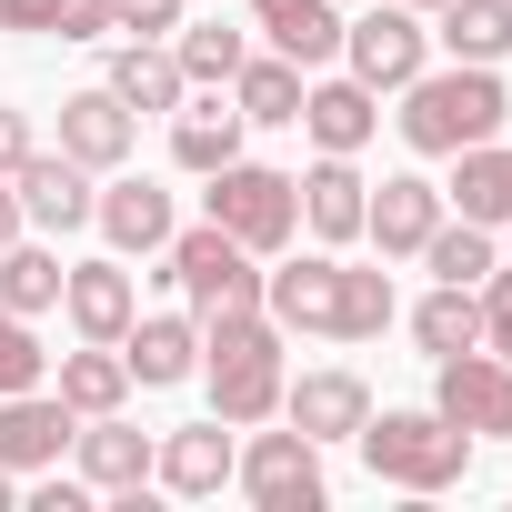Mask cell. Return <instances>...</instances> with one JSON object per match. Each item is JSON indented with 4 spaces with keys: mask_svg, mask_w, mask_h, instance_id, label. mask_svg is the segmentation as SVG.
I'll return each mask as SVG.
<instances>
[{
    "mask_svg": "<svg viewBox=\"0 0 512 512\" xmlns=\"http://www.w3.org/2000/svg\"><path fill=\"white\" fill-rule=\"evenodd\" d=\"M11 191H21V221H41V231H81L91 221V171L71 161V151H31L21 171H11Z\"/></svg>",
    "mask_w": 512,
    "mask_h": 512,
    "instance_id": "cell-14",
    "label": "cell"
},
{
    "mask_svg": "<svg viewBox=\"0 0 512 512\" xmlns=\"http://www.w3.org/2000/svg\"><path fill=\"white\" fill-rule=\"evenodd\" d=\"M31 151H41V141H31V111H11V101H0V181H11Z\"/></svg>",
    "mask_w": 512,
    "mask_h": 512,
    "instance_id": "cell-38",
    "label": "cell"
},
{
    "mask_svg": "<svg viewBox=\"0 0 512 512\" xmlns=\"http://www.w3.org/2000/svg\"><path fill=\"white\" fill-rule=\"evenodd\" d=\"M442 231V191L422 171H392L372 201H362V241H382V262H422V241Z\"/></svg>",
    "mask_w": 512,
    "mask_h": 512,
    "instance_id": "cell-10",
    "label": "cell"
},
{
    "mask_svg": "<svg viewBox=\"0 0 512 512\" xmlns=\"http://www.w3.org/2000/svg\"><path fill=\"white\" fill-rule=\"evenodd\" d=\"M231 101H241V121H302V61H282V51L241 61L231 71Z\"/></svg>",
    "mask_w": 512,
    "mask_h": 512,
    "instance_id": "cell-30",
    "label": "cell"
},
{
    "mask_svg": "<svg viewBox=\"0 0 512 512\" xmlns=\"http://www.w3.org/2000/svg\"><path fill=\"white\" fill-rule=\"evenodd\" d=\"M121 362H131V382L141 392H171V382H191L201 372V322H181V312H131V332H121Z\"/></svg>",
    "mask_w": 512,
    "mask_h": 512,
    "instance_id": "cell-17",
    "label": "cell"
},
{
    "mask_svg": "<svg viewBox=\"0 0 512 512\" xmlns=\"http://www.w3.org/2000/svg\"><path fill=\"white\" fill-rule=\"evenodd\" d=\"M111 31V0H61L51 11V41H101Z\"/></svg>",
    "mask_w": 512,
    "mask_h": 512,
    "instance_id": "cell-37",
    "label": "cell"
},
{
    "mask_svg": "<svg viewBox=\"0 0 512 512\" xmlns=\"http://www.w3.org/2000/svg\"><path fill=\"white\" fill-rule=\"evenodd\" d=\"M241 131H251L241 101H181V111H171V161L211 181L221 161H241Z\"/></svg>",
    "mask_w": 512,
    "mask_h": 512,
    "instance_id": "cell-23",
    "label": "cell"
},
{
    "mask_svg": "<svg viewBox=\"0 0 512 512\" xmlns=\"http://www.w3.org/2000/svg\"><path fill=\"white\" fill-rule=\"evenodd\" d=\"M352 442H362L372 482H402V492H452L472 472V432L442 412H372Z\"/></svg>",
    "mask_w": 512,
    "mask_h": 512,
    "instance_id": "cell-3",
    "label": "cell"
},
{
    "mask_svg": "<svg viewBox=\"0 0 512 512\" xmlns=\"http://www.w3.org/2000/svg\"><path fill=\"white\" fill-rule=\"evenodd\" d=\"M131 141H141V111H131L111 81H91V91H71V101H61V151H71L81 171H121V161H131Z\"/></svg>",
    "mask_w": 512,
    "mask_h": 512,
    "instance_id": "cell-9",
    "label": "cell"
},
{
    "mask_svg": "<svg viewBox=\"0 0 512 512\" xmlns=\"http://www.w3.org/2000/svg\"><path fill=\"white\" fill-rule=\"evenodd\" d=\"M61 251H41V241H11V251H0V302H11L21 322L31 312H61Z\"/></svg>",
    "mask_w": 512,
    "mask_h": 512,
    "instance_id": "cell-31",
    "label": "cell"
},
{
    "mask_svg": "<svg viewBox=\"0 0 512 512\" xmlns=\"http://www.w3.org/2000/svg\"><path fill=\"white\" fill-rule=\"evenodd\" d=\"M171 61H181V81H201V91H231V71L251 61V41H241L231 21H191V31L171 41Z\"/></svg>",
    "mask_w": 512,
    "mask_h": 512,
    "instance_id": "cell-32",
    "label": "cell"
},
{
    "mask_svg": "<svg viewBox=\"0 0 512 512\" xmlns=\"http://www.w3.org/2000/svg\"><path fill=\"white\" fill-rule=\"evenodd\" d=\"M512 121V91H502V71L492 61H452V71H412L402 81V141L422 151V161H452V151H472V141H492Z\"/></svg>",
    "mask_w": 512,
    "mask_h": 512,
    "instance_id": "cell-1",
    "label": "cell"
},
{
    "mask_svg": "<svg viewBox=\"0 0 512 512\" xmlns=\"http://www.w3.org/2000/svg\"><path fill=\"white\" fill-rule=\"evenodd\" d=\"M282 412H292V432H312V442H352L362 422H372V392H362V372H302V382H282Z\"/></svg>",
    "mask_w": 512,
    "mask_h": 512,
    "instance_id": "cell-15",
    "label": "cell"
},
{
    "mask_svg": "<svg viewBox=\"0 0 512 512\" xmlns=\"http://www.w3.org/2000/svg\"><path fill=\"white\" fill-rule=\"evenodd\" d=\"M91 221L111 231L121 262H131V251H161V241H171V191H161V181H111V191L91 201Z\"/></svg>",
    "mask_w": 512,
    "mask_h": 512,
    "instance_id": "cell-22",
    "label": "cell"
},
{
    "mask_svg": "<svg viewBox=\"0 0 512 512\" xmlns=\"http://www.w3.org/2000/svg\"><path fill=\"white\" fill-rule=\"evenodd\" d=\"M211 221L262 262V251H292L302 191H292V171H272V161H221V171H211Z\"/></svg>",
    "mask_w": 512,
    "mask_h": 512,
    "instance_id": "cell-4",
    "label": "cell"
},
{
    "mask_svg": "<svg viewBox=\"0 0 512 512\" xmlns=\"http://www.w3.org/2000/svg\"><path fill=\"white\" fill-rule=\"evenodd\" d=\"M71 452V402L61 392H0V472H51Z\"/></svg>",
    "mask_w": 512,
    "mask_h": 512,
    "instance_id": "cell-12",
    "label": "cell"
},
{
    "mask_svg": "<svg viewBox=\"0 0 512 512\" xmlns=\"http://www.w3.org/2000/svg\"><path fill=\"white\" fill-rule=\"evenodd\" d=\"M231 482L262 502V512H322V502H332L322 442H312V432H251V452L231 462Z\"/></svg>",
    "mask_w": 512,
    "mask_h": 512,
    "instance_id": "cell-6",
    "label": "cell"
},
{
    "mask_svg": "<svg viewBox=\"0 0 512 512\" xmlns=\"http://www.w3.org/2000/svg\"><path fill=\"white\" fill-rule=\"evenodd\" d=\"M61 402H71V422L121 412V402H131V362H121V342H81V352H61Z\"/></svg>",
    "mask_w": 512,
    "mask_h": 512,
    "instance_id": "cell-24",
    "label": "cell"
},
{
    "mask_svg": "<svg viewBox=\"0 0 512 512\" xmlns=\"http://www.w3.org/2000/svg\"><path fill=\"white\" fill-rule=\"evenodd\" d=\"M482 352L512 362V272H502V262H492V282H482Z\"/></svg>",
    "mask_w": 512,
    "mask_h": 512,
    "instance_id": "cell-35",
    "label": "cell"
},
{
    "mask_svg": "<svg viewBox=\"0 0 512 512\" xmlns=\"http://www.w3.org/2000/svg\"><path fill=\"white\" fill-rule=\"evenodd\" d=\"M412 11H442V0H412Z\"/></svg>",
    "mask_w": 512,
    "mask_h": 512,
    "instance_id": "cell-42",
    "label": "cell"
},
{
    "mask_svg": "<svg viewBox=\"0 0 512 512\" xmlns=\"http://www.w3.org/2000/svg\"><path fill=\"white\" fill-rule=\"evenodd\" d=\"M231 462H241V442H231V422L211 412V422H181V432H161V452H151V482H161V492H181V502H201V492H221V482H231Z\"/></svg>",
    "mask_w": 512,
    "mask_h": 512,
    "instance_id": "cell-11",
    "label": "cell"
},
{
    "mask_svg": "<svg viewBox=\"0 0 512 512\" xmlns=\"http://www.w3.org/2000/svg\"><path fill=\"white\" fill-rule=\"evenodd\" d=\"M372 101H382V91H362L352 71H342V81H302V131H312L322 151H362V141L382 131Z\"/></svg>",
    "mask_w": 512,
    "mask_h": 512,
    "instance_id": "cell-21",
    "label": "cell"
},
{
    "mask_svg": "<svg viewBox=\"0 0 512 512\" xmlns=\"http://www.w3.org/2000/svg\"><path fill=\"white\" fill-rule=\"evenodd\" d=\"M81 492H91V482H41V492H31V512H81Z\"/></svg>",
    "mask_w": 512,
    "mask_h": 512,
    "instance_id": "cell-40",
    "label": "cell"
},
{
    "mask_svg": "<svg viewBox=\"0 0 512 512\" xmlns=\"http://www.w3.org/2000/svg\"><path fill=\"white\" fill-rule=\"evenodd\" d=\"M342 61L362 91H402L422 61H432V31L412 21V0H372L362 21H342Z\"/></svg>",
    "mask_w": 512,
    "mask_h": 512,
    "instance_id": "cell-7",
    "label": "cell"
},
{
    "mask_svg": "<svg viewBox=\"0 0 512 512\" xmlns=\"http://www.w3.org/2000/svg\"><path fill=\"white\" fill-rule=\"evenodd\" d=\"M332 302H342V262L332 251H302V262L262 272V312L282 332H332Z\"/></svg>",
    "mask_w": 512,
    "mask_h": 512,
    "instance_id": "cell-16",
    "label": "cell"
},
{
    "mask_svg": "<svg viewBox=\"0 0 512 512\" xmlns=\"http://www.w3.org/2000/svg\"><path fill=\"white\" fill-rule=\"evenodd\" d=\"M111 31H131V41H161V31H181V0H111Z\"/></svg>",
    "mask_w": 512,
    "mask_h": 512,
    "instance_id": "cell-36",
    "label": "cell"
},
{
    "mask_svg": "<svg viewBox=\"0 0 512 512\" xmlns=\"http://www.w3.org/2000/svg\"><path fill=\"white\" fill-rule=\"evenodd\" d=\"M452 161H462V171H452L442 201H462V221H492V231H502V221H512V141L492 131V141H472V151H452Z\"/></svg>",
    "mask_w": 512,
    "mask_h": 512,
    "instance_id": "cell-25",
    "label": "cell"
},
{
    "mask_svg": "<svg viewBox=\"0 0 512 512\" xmlns=\"http://www.w3.org/2000/svg\"><path fill=\"white\" fill-rule=\"evenodd\" d=\"M502 231H512V221H502Z\"/></svg>",
    "mask_w": 512,
    "mask_h": 512,
    "instance_id": "cell-43",
    "label": "cell"
},
{
    "mask_svg": "<svg viewBox=\"0 0 512 512\" xmlns=\"http://www.w3.org/2000/svg\"><path fill=\"white\" fill-rule=\"evenodd\" d=\"M111 91H121L131 111H181V101H191V81H181V61H171L161 41H121V51H111Z\"/></svg>",
    "mask_w": 512,
    "mask_h": 512,
    "instance_id": "cell-26",
    "label": "cell"
},
{
    "mask_svg": "<svg viewBox=\"0 0 512 512\" xmlns=\"http://www.w3.org/2000/svg\"><path fill=\"white\" fill-rule=\"evenodd\" d=\"M432 412L462 422L472 442H482V432H512V362L482 352V342L452 352V362H432Z\"/></svg>",
    "mask_w": 512,
    "mask_h": 512,
    "instance_id": "cell-8",
    "label": "cell"
},
{
    "mask_svg": "<svg viewBox=\"0 0 512 512\" xmlns=\"http://www.w3.org/2000/svg\"><path fill=\"white\" fill-rule=\"evenodd\" d=\"M412 342H422L432 362H452V352H472V342H482V302L442 282V292H432V302L412 312Z\"/></svg>",
    "mask_w": 512,
    "mask_h": 512,
    "instance_id": "cell-33",
    "label": "cell"
},
{
    "mask_svg": "<svg viewBox=\"0 0 512 512\" xmlns=\"http://www.w3.org/2000/svg\"><path fill=\"white\" fill-rule=\"evenodd\" d=\"M422 262H432V282L472 292V282H492V262H502V241H492V221H442V231L422 241Z\"/></svg>",
    "mask_w": 512,
    "mask_h": 512,
    "instance_id": "cell-28",
    "label": "cell"
},
{
    "mask_svg": "<svg viewBox=\"0 0 512 512\" xmlns=\"http://www.w3.org/2000/svg\"><path fill=\"white\" fill-rule=\"evenodd\" d=\"M41 372H51V352L31 342V322H21L11 302H0V392H31Z\"/></svg>",
    "mask_w": 512,
    "mask_h": 512,
    "instance_id": "cell-34",
    "label": "cell"
},
{
    "mask_svg": "<svg viewBox=\"0 0 512 512\" xmlns=\"http://www.w3.org/2000/svg\"><path fill=\"white\" fill-rule=\"evenodd\" d=\"M382 332H392V272H382V262H342L332 342H382Z\"/></svg>",
    "mask_w": 512,
    "mask_h": 512,
    "instance_id": "cell-27",
    "label": "cell"
},
{
    "mask_svg": "<svg viewBox=\"0 0 512 512\" xmlns=\"http://www.w3.org/2000/svg\"><path fill=\"white\" fill-rule=\"evenodd\" d=\"M61 312H71L81 342H121V332H131L141 292H131V272H121V251H111V262H71V272H61Z\"/></svg>",
    "mask_w": 512,
    "mask_h": 512,
    "instance_id": "cell-13",
    "label": "cell"
},
{
    "mask_svg": "<svg viewBox=\"0 0 512 512\" xmlns=\"http://www.w3.org/2000/svg\"><path fill=\"white\" fill-rule=\"evenodd\" d=\"M71 452H81V482H91V492H121V502H131V492L151 482V452H161V442H151V432H131L121 412H101V422H81V432H71Z\"/></svg>",
    "mask_w": 512,
    "mask_h": 512,
    "instance_id": "cell-18",
    "label": "cell"
},
{
    "mask_svg": "<svg viewBox=\"0 0 512 512\" xmlns=\"http://www.w3.org/2000/svg\"><path fill=\"white\" fill-rule=\"evenodd\" d=\"M201 382H211V412L231 432L272 422L282 412V322L251 302V312H211L201 322Z\"/></svg>",
    "mask_w": 512,
    "mask_h": 512,
    "instance_id": "cell-2",
    "label": "cell"
},
{
    "mask_svg": "<svg viewBox=\"0 0 512 512\" xmlns=\"http://www.w3.org/2000/svg\"><path fill=\"white\" fill-rule=\"evenodd\" d=\"M51 11H61V0H0V31H31V41H51Z\"/></svg>",
    "mask_w": 512,
    "mask_h": 512,
    "instance_id": "cell-39",
    "label": "cell"
},
{
    "mask_svg": "<svg viewBox=\"0 0 512 512\" xmlns=\"http://www.w3.org/2000/svg\"><path fill=\"white\" fill-rule=\"evenodd\" d=\"M251 31H262L282 61H332L342 51V11H332V0H251Z\"/></svg>",
    "mask_w": 512,
    "mask_h": 512,
    "instance_id": "cell-20",
    "label": "cell"
},
{
    "mask_svg": "<svg viewBox=\"0 0 512 512\" xmlns=\"http://www.w3.org/2000/svg\"><path fill=\"white\" fill-rule=\"evenodd\" d=\"M292 191H302V231H322V241H362V201H372V181L352 171V151H322Z\"/></svg>",
    "mask_w": 512,
    "mask_h": 512,
    "instance_id": "cell-19",
    "label": "cell"
},
{
    "mask_svg": "<svg viewBox=\"0 0 512 512\" xmlns=\"http://www.w3.org/2000/svg\"><path fill=\"white\" fill-rule=\"evenodd\" d=\"M452 61H502L512 51V0H442V31H432Z\"/></svg>",
    "mask_w": 512,
    "mask_h": 512,
    "instance_id": "cell-29",
    "label": "cell"
},
{
    "mask_svg": "<svg viewBox=\"0 0 512 512\" xmlns=\"http://www.w3.org/2000/svg\"><path fill=\"white\" fill-rule=\"evenodd\" d=\"M11 241H21V191L0 181V251H11Z\"/></svg>",
    "mask_w": 512,
    "mask_h": 512,
    "instance_id": "cell-41",
    "label": "cell"
},
{
    "mask_svg": "<svg viewBox=\"0 0 512 512\" xmlns=\"http://www.w3.org/2000/svg\"><path fill=\"white\" fill-rule=\"evenodd\" d=\"M161 262H171V282L201 302V322H211V312H251V302H262V272H251V251H241L221 221L171 231V241H161Z\"/></svg>",
    "mask_w": 512,
    "mask_h": 512,
    "instance_id": "cell-5",
    "label": "cell"
}]
</instances>
